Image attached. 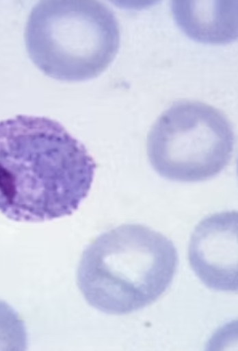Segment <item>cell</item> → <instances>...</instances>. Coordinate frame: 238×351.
I'll use <instances>...</instances> for the list:
<instances>
[{
  "label": "cell",
  "instance_id": "1",
  "mask_svg": "<svg viewBox=\"0 0 238 351\" xmlns=\"http://www.w3.org/2000/svg\"><path fill=\"white\" fill-rule=\"evenodd\" d=\"M95 160L60 122L18 115L0 122V212L18 222L73 214L89 195Z\"/></svg>",
  "mask_w": 238,
  "mask_h": 351
},
{
  "label": "cell",
  "instance_id": "2",
  "mask_svg": "<svg viewBox=\"0 0 238 351\" xmlns=\"http://www.w3.org/2000/svg\"><path fill=\"white\" fill-rule=\"evenodd\" d=\"M178 263L177 250L167 237L145 226L124 224L85 248L78 265V288L100 312L131 314L165 294Z\"/></svg>",
  "mask_w": 238,
  "mask_h": 351
},
{
  "label": "cell",
  "instance_id": "3",
  "mask_svg": "<svg viewBox=\"0 0 238 351\" xmlns=\"http://www.w3.org/2000/svg\"><path fill=\"white\" fill-rule=\"evenodd\" d=\"M120 42L119 21L98 1H43L26 23L31 61L46 75L63 82L97 77L113 63Z\"/></svg>",
  "mask_w": 238,
  "mask_h": 351
},
{
  "label": "cell",
  "instance_id": "4",
  "mask_svg": "<svg viewBox=\"0 0 238 351\" xmlns=\"http://www.w3.org/2000/svg\"><path fill=\"white\" fill-rule=\"evenodd\" d=\"M234 144L233 128L221 111L204 102L182 100L163 112L152 126L148 158L163 178L204 182L229 165Z\"/></svg>",
  "mask_w": 238,
  "mask_h": 351
},
{
  "label": "cell",
  "instance_id": "5",
  "mask_svg": "<svg viewBox=\"0 0 238 351\" xmlns=\"http://www.w3.org/2000/svg\"><path fill=\"white\" fill-rule=\"evenodd\" d=\"M189 260L208 288L237 291V213L223 212L202 220L191 238Z\"/></svg>",
  "mask_w": 238,
  "mask_h": 351
},
{
  "label": "cell",
  "instance_id": "6",
  "mask_svg": "<svg viewBox=\"0 0 238 351\" xmlns=\"http://www.w3.org/2000/svg\"><path fill=\"white\" fill-rule=\"evenodd\" d=\"M236 3H173L174 17L180 29L196 41L225 44L237 37Z\"/></svg>",
  "mask_w": 238,
  "mask_h": 351
},
{
  "label": "cell",
  "instance_id": "7",
  "mask_svg": "<svg viewBox=\"0 0 238 351\" xmlns=\"http://www.w3.org/2000/svg\"><path fill=\"white\" fill-rule=\"evenodd\" d=\"M27 332L17 312L0 300V350H25Z\"/></svg>",
  "mask_w": 238,
  "mask_h": 351
}]
</instances>
